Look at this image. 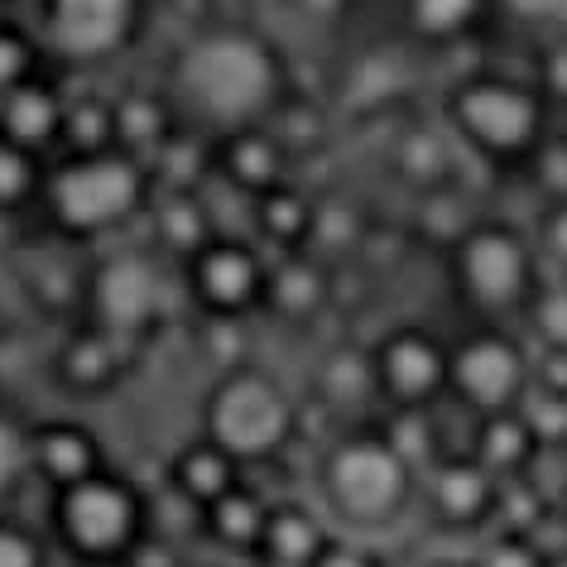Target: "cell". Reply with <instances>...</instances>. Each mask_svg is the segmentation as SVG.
<instances>
[{"label":"cell","mask_w":567,"mask_h":567,"mask_svg":"<svg viewBox=\"0 0 567 567\" xmlns=\"http://www.w3.org/2000/svg\"><path fill=\"white\" fill-rule=\"evenodd\" d=\"M466 452H472L501 486H515V481L529 476V466L544 457V443L534 437L529 419H524L519 409H505V414L472 419V443H466Z\"/></svg>","instance_id":"obj_21"},{"label":"cell","mask_w":567,"mask_h":567,"mask_svg":"<svg viewBox=\"0 0 567 567\" xmlns=\"http://www.w3.org/2000/svg\"><path fill=\"white\" fill-rule=\"evenodd\" d=\"M558 519L567 524V481H563V501H558Z\"/></svg>","instance_id":"obj_44"},{"label":"cell","mask_w":567,"mask_h":567,"mask_svg":"<svg viewBox=\"0 0 567 567\" xmlns=\"http://www.w3.org/2000/svg\"><path fill=\"white\" fill-rule=\"evenodd\" d=\"M236 486H246V466L203 433L168 457V491H174L178 501H188L197 515H203L207 505H217L221 495H231Z\"/></svg>","instance_id":"obj_20"},{"label":"cell","mask_w":567,"mask_h":567,"mask_svg":"<svg viewBox=\"0 0 567 567\" xmlns=\"http://www.w3.org/2000/svg\"><path fill=\"white\" fill-rule=\"evenodd\" d=\"M318 400L332 414H365L371 404H380V385H375V365H371V347H337L318 361V380H313Z\"/></svg>","instance_id":"obj_26"},{"label":"cell","mask_w":567,"mask_h":567,"mask_svg":"<svg viewBox=\"0 0 567 567\" xmlns=\"http://www.w3.org/2000/svg\"><path fill=\"white\" fill-rule=\"evenodd\" d=\"M188 299L203 308L212 322H240L265 313L269 289V255L246 236H212L203 250L178 265Z\"/></svg>","instance_id":"obj_12"},{"label":"cell","mask_w":567,"mask_h":567,"mask_svg":"<svg viewBox=\"0 0 567 567\" xmlns=\"http://www.w3.org/2000/svg\"><path fill=\"white\" fill-rule=\"evenodd\" d=\"M87 322L116 342L145 337L164 313V265L154 250H111L87 269L82 284Z\"/></svg>","instance_id":"obj_10"},{"label":"cell","mask_w":567,"mask_h":567,"mask_svg":"<svg viewBox=\"0 0 567 567\" xmlns=\"http://www.w3.org/2000/svg\"><path fill=\"white\" fill-rule=\"evenodd\" d=\"M145 24L150 0H39V44L73 68L121 59Z\"/></svg>","instance_id":"obj_9"},{"label":"cell","mask_w":567,"mask_h":567,"mask_svg":"<svg viewBox=\"0 0 567 567\" xmlns=\"http://www.w3.org/2000/svg\"><path fill=\"white\" fill-rule=\"evenodd\" d=\"M30 466L34 481L53 491H68L78 481L106 472V447L82 419H34L30 423Z\"/></svg>","instance_id":"obj_14"},{"label":"cell","mask_w":567,"mask_h":567,"mask_svg":"<svg viewBox=\"0 0 567 567\" xmlns=\"http://www.w3.org/2000/svg\"><path fill=\"white\" fill-rule=\"evenodd\" d=\"M53 375H59V385L68 394H78V400H96V394L116 390L121 375H125V342L116 337H106L102 328H82L73 337H63L59 357H53Z\"/></svg>","instance_id":"obj_19"},{"label":"cell","mask_w":567,"mask_h":567,"mask_svg":"<svg viewBox=\"0 0 567 567\" xmlns=\"http://www.w3.org/2000/svg\"><path fill=\"white\" fill-rule=\"evenodd\" d=\"M150 231H154V246L183 265L217 236V226H212V212L193 188H168L164 197L150 203Z\"/></svg>","instance_id":"obj_27"},{"label":"cell","mask_w":567,"mask_h":567,"mask_svg":"<svg viewBox=\"0 0 567 567\" xmlns=\"http://www.w3.org/2000/svg\"><path fill=\"white\" fill-rule=\"evenodd\" d=\"M548 567H567V544L558 553H548Z\"/></svg>","instance_id":"obj_42"},{"label":"cell","mask_w":567,"mask_h":567,"mask_svg":"<svg viewBox=\"0 0 567 567\" xmlns=\"http://www.w3.org/2000/svg\"><path fill=\"white\" fill-rule=\"evenodd\" d=\"M519 322L534 351H567V275H544Z\"/></svg>","instance_id":"obj_28"},{"label":"cell","mask_w":567,"mask_h":567,"mask_svg":"<svg viewBox=\"0 0 567 567\" xmlns=\"http://www.w3.org/2000/svg\"><path fill=\"white\" fill-rule=\"evenodd\" d=\"M39 63H44V44L30 30H20V24L0 20V96L16 92L20 82L39 78Z\"/></svg>","instance_id":"obj_32"},{"label":"cell","mask_w":567,"mask_h":567,"mask_svg":"<svg viewBox=\"0 0 567 567\" xmlns=\"http://www.w3.org/2000/svg\"><path fill=\"white\" fill-rule=\"evenodd\" d=\"M328 544H332V529L318 509H308L303 501H275L255 558L265 567H313Z\"/></svg>","instance_id":"obj_23"},{"label":"cell","mask_w":567,"mask_h":567,"mask_svg":"<svg viewBox=\"0 0 567 567\" xmlns=\"http://www.w3.org/2000/svg\"><path fill=\"white\" fill-rule=\"evenodd\" d=\"M63 121H68V96L44 73L0 96V140L39 154V159L49 150H63Z\"/></svg>","instance_id":"obj_16"},{"label":"cell","mask_w":567,"mask_h":567,"mask_svg":"<svg viewBox=\"0 0 567 567\" xmlns=\"http://www.w3.org/2000/svg\"><path fill=\"white\" fill-rule=\"evenodd\" d=\"M443 125L452 140L495 168H524L553 135V106L534 78L515 73H466L443 96Z\"/></svg>","instance_id":"obj_2"},{"label":"cell","mask_w":567,"mask_h":567,"mask_svg":"<svg viewBox=\"0 0 567 567\" xmlns=\"http://www.w3.org/2000/svg\"><path fill=\"white\" fill-rule=\"evenodd\" d=\"M318 486L337 524L380 534L419 501V466L404 457L400 443L380 423H365L322 452Z\"/></svg>","instance_id":"obj_5"},{"label":"cell","mask_w":567,"mask_h":567,"mask_svg":"<svg viewBox=\"0 0 567 567\" xmlns=\"http://www.w3.org/2000/svg\"><path fill=\"white\" fill-rule=\"evenodd\" d=\"M49 524L59 548L82 567H125L154 538L150 495L111 466L68 491H53Z\"/></svg>","instance_id":"obj_6"},{"label":"cell","mask_w":567,"mask_h":567,"mask_svg":"<svg viewBox=\"0 0 567 567\" xmlns=\"http://www.w3.org/2000/svg\"><path fill=\"white\" fill-rule=\"evenodd\" d=\"M524 174L538 183V193H544V203H563L567 197V140L563 135H548L538 154L529 164H524Z\"/></svg>","instance_id":"obj_37"},{"label":"cell","mask_w":567,"mask_h":567,"mask_svg":"<svg viewBox=\"0 0 567 567\" xmlns=\"http://www.w3.org/2000/svg\"><path fill=\"white\" fill-rule=\"evenodd\" d=\"M313 567H385V563H380V553H371L365 544H357V538H337V534H332V544L318 553Z\"/></svg>","instance_id":"obj_40"},{"label":"cell","mask_w":567,"mask_h":567,"mask_svg":"<svg viewBox=\"0 0 567 567\" xmlns=\"http://www.w3.org/2000/svg\"><path fill=\"white\" fill-rule=\"evenodd\" d=\"M255 217V236H260V250L275 255H299L313 246V226H318V197L299 188V183H279L265 197L250 203Z\"/></svg>","instance_id":"obj_22"},{"label":"cell","mask_w":567,"mask_h":567,"mask_svg":"<svg viewBox=\"0 0 567 567\" xmlns=\"http://www.w3.org/2000/svg\"><path fill=\"white\" fill-rule=\"evenodd\" d=\"M92 150H116V102L78 96V102H68L63 154H92Z\"/></svg>","instance_id":"obj_29"},{"label":"cell","mask_w":567,"mask_h":567,"mask_svg":"<svg viewBox=\"0 0 567 567\" xmlns=\"http://www.w3.org/2000/svg\"><path fill=\"white\" fill-rule=\"evenodd\" d=\"M289 96L279 44L250 24H212L178 44L168 63V102L212 135L265 125Z\"/></svg>","instance_id":"obj_1"},{"label":"cell","mask_w":567,"mask_h":567,"mask_svg":"<svg viewBox=\"0 0 567 567\" xmlns=\"http://www.w3.org/2000/svg\"><path fill=\"white\" fill-rule=\"evenodd\" d=\"M203 437L240 466L275 462L299 437V404L265 365H221L203 394Z\"/></svg>","instance_id":"obj_7"},{"label":"cell","mask_w":567,"mask_h":567,"mask_svg":"<svg viewBox=\"0 0 567 567\" xmlns=\"http://www.w3.org/2000/svg\"><path fill=\"white\" fill-rule=\"evenodd\" d=\"M529 236H534V250H538V260H544V269L567 275V197L563 203H544Z\"/></svg>","instance_id":"obj_36"},{"label":"cell","mask_w":567,"mask_h":567,"mask_svg":"<svg viewBox=\"0 0 567 567\" xmlns=\"http://www.w3.org/2000/svg\"><path fill=\"white\" fill-rule=\"evenodd\" d=\"M332 303V269L313 250L299 255H275L269 260V289H265V313L284 322H313Z\"/></svg>","instance_id":"obj_18"},{"label":"cell","mask_w":567,"mask_h":567,"mask_svg":"<svg viewBox=\"0 0 567 567\" xmlns=\"http://www.w3.org/2000/svg\"><path fill=\"white\" fill-rule=\"evenodd\" d=\"M212 168H217L236 193H246L255 203V197H265L269 188L289 183L293 154L284 150V140L269 131V121H265V125H240V131L212 135Z\"/></svg>","instance_id":"obj_15"},{"label":"cell","mask_w":567,"mask_h":567,"mask_svg":"<svg viewBox=\"0 0 567 567\" xmlns=\"http://www.w3.org/2000/svg\"><path fill=\"white\" fill-rule=\"evenodd\" d=\"M443 265L452 299L476 322H501V328L524 318V308L544 284L534 236L505 217H476L443 250Z\"/></svg>","instance_id":"obj_4"},{"label":"cell","mask_w":567,"mask_h":567,"mask_svg":"<svg viewBox=\"0 0 567 567\" xmlns=\"http://www.w3.org/2000/svg\"><path fill=\"white\" fill-rule=\"evenodd\" d=\"M486 20H495L491 0H400V24L409 44H423V49L462 44Z\"/></svg>","instance_id":"obj_24"},{"label":"cell","mask_w":567,"mask_h":567,"mask_svg":"<svg viewBox=\"0 0 567 567\" xmlns=\"http://www.w3.org/2000/svg\"><path fill=\"white\" fill-rule=\"evenodd\" d=\"M447 357L452 337L429 322H394L371 342V365L380 404L394 414H429L437 400H447Z\"/></svg>","instance_id":"obj_11"},{"label":"cell","mask_w":567,"mask_h":567,"mask_svg":"<svg viewBox=\"0 0 567 567\" xmlns=\"http://www.w3.org/2000/svg\"><path fill=\"white\" fill-rule=\"evenodd\" d=\"M491 6H495V16L501 20L538 34L544 44L567 39V0H491Z\"/></svg>","instance_id":"obj_34"},{"label":"cell","mask_w":567,"mask_h":567,"mask_svg":"<svg viewBox=\"0 0 567 567\" xmlns=\"http://www.w3.org/2000/svg\"><path fill=\"white\" fill-rule=\"evenodd\" d=\"M269 505L260 491L250 486H236L231 495H221L217 505H207L197 524H203V538L212 548L231 553V558H255L260 553V538H265V519H269Z\"/></svg>","instance_id":"obj_25"},{"label":"cell","mask_w":567,"mask_h":567,"mask_svg":"<svg viewBox=\"0 0 567 567\" xmlns=\"http://www.w3.org/2000/svg\"><path fill=\"white\" fill-rule=\"evenodd\" d=\"M44 178H49V168L39 154L0 140V212H20L39 203L44 197Z\"/></svg>","instance_id":"obj_30"},{"label":"cell","mask_w":567,"mask_h":567,"mask_svg":"<svg viewBox=\"0 0 567 567\" xmlns=\"http://www.w3.org/2000/svg\"><path fill=\"white\" fill-rule=\"evenodd\" d=\"M519 414L529 419L534 437L544 443V452L567 447V394H548V390H529L519 404Z\"/></svg>","instance_id":"obj_35"},{"label":"cell","mask_w":567,"mask_h":567,"mask_svg":"<svg viewBox=\"0 0 567 567\" xmlns=\"http://www.w3.org/2000/svg\"><path fill=\"white\" fill-rule=\"evenodd\" d=\"M30 481H34V466H30V423L0 409V505L16 501V491L30 486Z\"/></svg>","instance_id":"obj_31"},{"label":"cell","mask_w":567,"mask_h":567,"mask_svg":"<svg viewBox=\"0 0 567 567\" xmlns=\"http://www.w3.org/2000/svg\"><path fill=\"white\" fill-rule=\"evenodd\" d=\"M293 6H299L308 20H322V24H332V20H342L347 10H351V0H293Z\"/></svg>","instance_id":"obj_41"},{"label":"cell","mask_w":567,"mask_h":567,"mask_svg":"<svg viewBox=\"0 0 567 567\" xmlns=\"http://www.w3.org/2000/svg\"><path fill=\"white\" fill-rule=\"evenodd\" d=\"M476 567H548V548L524 529H491L481 534V548L472 553Z\"/></svg>","instance_id":"obj_33"},{"label":"cell","mask_w":567,"mask_h":567,"mask_svg":"<svg viewBox=\"0 0 567 567\" xmlns=\"http://www.w3.org/2000/svg\"><path fill=\"white\" fill-rule=\"evenodd\" d=\"M534 87L548 96V106H567V39L544 44L538 68H534Z\"/></svg>","instance_id":"obj_39"},{"label":"cell","mask_w":567,"mask_h":567,"mask_svg":"<svg viewBox=\"0 0 567 567\" xmlns=\"http://www.w3.org/2000/svg\"><path fill=\"white\" fill-rule=\"evenodd\" d=\"M433 567H476L472 558H447V563H433Z\"/></svg>","instance_id":"obj_43"},{"label":"cell","mask_w":567,"mask_h":567,"mask_svg":"<svg viewBox=\"0 0 567 567\" xmlns=\"http://www.w3.org/2000/svg\"><path fill=\"white\" fill-rule=\"evenodd\" d=\"M534 390V347L515 328L501 322H472L452 337L447 357V400L472 419L519 409Z\"/></svg>","instance_id":"obj_8"},{"label":"cell","mask_w":567,"mask_h":567,"mask_svg":"<svg viewBox=\"0 0 567 567\" xmlns=\"http://www.w3.org/2000/svg\"><path fill=\"white\" fill-rule=\"evenodd\" d=\"M0 567H49V544L39 529L0 515Z\"/></svg>","instance_id":"obj_38"},{"label":"cell","mask_w":567,"mask_h":567,"mask_svg":"<svg viewBox=\"0 0 567 567\" xmlns=\"http://www.w3.org/2000/svg\"><path fill=\"white\" fill-rule=\"evenodd\" d=\"M44 212L53 231L68 240L111 236L135 217H145L154 203V168L131 150H92L63 154L44 178Z\"/></svg>","instance_id":"obj_3"},{"label":"cell","mask_w":567,"mask_h":567,"mask_svg":"<svg viewBox=\"0 0 567 567\" xmlns=\"http://www.w3.org/2000/svg\"><path fill=\"white\" fill-rule=\"evenodd\" d=\"M505 486L472 452H443L419 472V501L443 534H491L501 524Z\"/></svg>","instance_id":"obj_13"},{"label":"cell","mask_w":567,"mask_h":567,"mask_svg":"<svg viewBox=\"0 0 567 567\" xmlns=\"http://www.w3.org/2000/svg\"><path fill=\"white\" fill-rule=\"evenodd\" d=\"M457 154H462V145L452 140L447 125H404V131L394 135L390 168L409 193L423 197V193H437V188L457 183Z\"/></svg>","instance_id":"obj_17"}]
</instances>
